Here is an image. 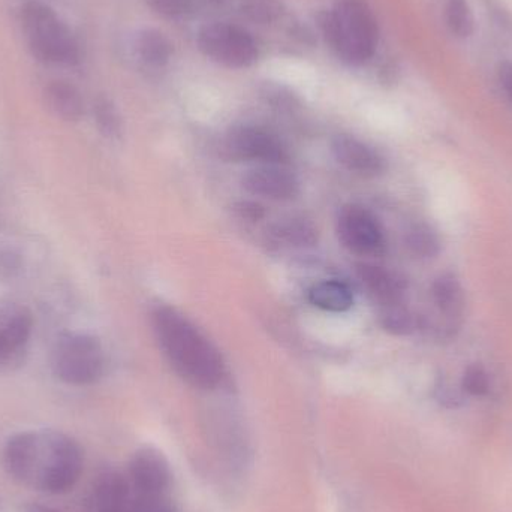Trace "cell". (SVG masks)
<instances>
[{"label": "cell", "instance_id": "6da1fadb", "mask_svg": "<svg viewBox=\"0 0 512 512\" xmlns=\"http://www.w3.org/2000/svg\"><path fill=\"white\" fill-rule=\"evenodd\" d=\"M3 463L24 486L62 495L80 480L84 459L80 445L63 433L26 432L9 439Z\"/></svg>", "mask_w": 512, "mask_h": 512}, {"label": "cell", "instance_id": "7a4b0ae2", "mask_svg": "<svg viewBox=\"0 0 512 512\" xmlns=\"http://www.w3.org/2000/svg\"><path fill=\"white\" fill-rule=\"evenodd\" d=\"M156 342L177 375L194 387L212 390L225 376L216 346L179 310L158 306L152 313Z\"/></svg>", "mask_w": 512, "mask_h": 512}, {"label": "cell", "instance_id": "3957f363", "mask_svg": "<svg viewBox=\"0 0 512 512\" xmlns=\"http://www.w3.org/2000/svg\"><path fill=\"white\" fill-rule=\"evenodd\" d=\"M322 30L331 50L348 65H364L378 47V23L363 0H337L325 15Z\"/></svg>", "mask_w": 512, "mask_h": 512}, {"label": "cell", "instance_id": "277c9868", "mask_svg": "<svg viewBox=\"0 0 512 512\" xmlns=\"http://www.w3.org/2000/svg\"><path fill=\"white\" fill-rule=\"evenodd\" d=\"M20 24L27 47L45 65L75 66L81 48L71 27L50 5L29 0L20 8Z\"/></svg>", "mask_w": 512, "mask_h": 512}, {"label": "cell", "instance_id": "5b68a950", "mask_svg": "<svg viewBox=\"0 0 512 512\" xmlns=\"http://www.w3.org/2000/svg\"><path fill=\"white\" fill-rule=\"evenodd\" d=\"M51 367L65 384L74 387L95 384L104 373V349L89 334H66L54 346Z\"/></svg>", "mask_w": 512, "mask_h": 512}, {"label": "cell", "instance_id": "8992f818", "mask_svg": "<svg viewBox=\"0 0 512 512\" xmlns=\"http://www.w3.org/2000/svg\"><path fill=\"white\" fill-rule=\"evenodd\" d=\"M198 47L204 56L231 69L248 68L258 59V47L251 33L224 21L204 26L198 33Z\"/></svg>", "mask_w": 512, "mask_h": 512}, {"label": "cell", "instance_id": "52a82bcc", "mask_svg": "<svg viewBox=\"0 0 512 512\" xmlns=\"http://www.w3.org/2000/svg\"><path fill=\"white\" fill-rule=\"evenodd\" d=\"M224 155L236 162H261L262 165H283L289 158L282 141L258 126L231 129L224 140Z\"/></svg>", "mask_w": 512, "mask_h": 512}, {"label": "cell", "instance_id": "ba28073f", "mask_svg": "<svg viewBox=\"0 0 512 512\" xmlns=\"http://www.w3.org/2000/svg\"><path fill=\"white\" fill-rule=\"evenodd\" d=\"M337 236L352 254L376 256L384 252L385 239L381 224L370 210L348 204L337 216Z\"/></svg>", "mask_w": 512, "mask_h": 512}, {"label": "cell", "instance_id": "9c48e42d", "mask_svg": "<svg viewBox=\"0 0 512 512\" xmlns=\"http://www.w3.org/2000/svg\"><path fill=\"white\" fill-rule=\"evenodd\" d=\"M242 183L246 191L268 200H294L300 194L297 176L283 165H261L249 170Z\"/></svg>", "mask_w": 512, "mask_h": 512}, {"label": "cell", "instance_id": "30bf717a", "mask_svg": "<svg viewBox=\"0 0 512 512\" xmlns=\"http://www.w3.org/2000/svg\"><path fill=\"white\" fill-rule=\"evenodd\" d=\"M129 477L137 495L162 496L170 483V469L162 454L146 448L138 451L132 459Z\"/></svg>", "mask_w": 512, "mask_h": 512}, {"label": "cell", "instance_id": "8fae6325", "mask_svg": "<svg viewBox=\"0 0 512 512\" xmlns=\"http://www.w3.org/2000/svg\"><path fill=\"white\" fill-rule=\"evenodd\" d=\"M331 150L343 168L361 177L379 176L387 167L385 159L373 147L349 135L334 138Z\"/></svg>", "mask_w": 512, "mask_h": 512}, {"label": "cell", "instance_id": "7c38bea8", "mask_svg": "<svg viewBox=\"0 0 512 512\" xmlns=\"http://www.w3.org/2000/svg\"><path fill=\"white\" fill-rule=\"evenodd\" d=\"M131 486L117 472H105L99 475L90 495V512H131Z\"/></svg>", "mask_w": 512, "mask_h": 512}, {"label": "cell", "instance_id": "4fadbf2b", "mask_svg": "<svg viewBox=\"0 0 512 512\" xmlns=\"http://www.w3.org/2000/svg\"><path fill=\"white\" fill-rule=\"evenodd\" d=\"M357 276L364 288L382 306L402 303L406 283L399 274L373 264H358Z\"/></svg>", "mask_w": 512, "mask_h": 512}, {"label": "cell", "instance_id": "5bb4252c", "mask_svg": "<svg viewBox=\"0 0 512 512\" xmlns=\"http://www.w3.org/2000/svg\"><path fill=\"white\" fill-rule=\"evenodd\" d=\"M45 102L51 113L66 122H77L84 116V99L80 90L65 80H54L45 87Z\"/></svg>", "mask_w": 512, "mask_h": 512}, {"label": "cell", "instance_id": "9a60e30c", "mask_svg": "<svg viewBox=\"0 0 512 512\" xmlns=\"http://www.w3.org/2000/svg\"><path fill=\"white\" fill-rule=\"evenodd\" d=\"M309 300L313 306L327 312L342 313L351 309L354 304V295L345 283L337 280H325L316 283L309 291Z\"/></svg>", "mask_w": 512, "mask_h": 512}, {"label": "cell", "instance_id": "2e32d148", "mask_svg": "<svg viewBox=\"0 0 512 512\" xmlns=\"http://www.w3.org/2000/svg\"><path fill=\"white\" fill-rule=\"evenodd\" d=\"M135 50L144 65L150 68H162L170 62L174 48L164 33L155 29H146L137 36Z\"/></svg>", "mask_w": 512, "mask_h": 512}, {"label": "cell", "instance_id": "e0dca14e", "mask_svg": "<svg viewBox=\"0 0 512 512\" xmlns=\"http://www.w3.org/2000/svg\"><path fill=\"white\" fill-rule=\"evenodd\" d=\"M432 295L436 307L445 318L451 319V321L460 318L465 298H463L462 286L453 274H444L439 277L433 283Z\"/></svg>", "mask_w": 512, "mask_h": 512}, {"label": "cell", "instance_id": "ac0fdd59", "mask_svg": "<svg viewBox=\"0 0 512 512\" xmlns=\"http://www.w3.org/2000/svg\"><path fill=\"white\" fill-rule=\"evenodd\" d=\"M0 331L11 343L12 348L21 352L32 337V313L24 307H12L0 315Z\"/></svg>", "mask_w": 512, "mask_h": 512}, {"label": "cell", "instance_id": "d6986e66", "mask_svg": "<svg viewBox=\"0 0 512 512\" xmlns=\"http://www.w3.org/2000/svg\"><path fill=\"white\" fill-rule=\"evenodd\" d=\"M271 236L277 242L294 248H307L318 242V230L303 218L285 219L277 222L271 230Z\"/></svg>", "mask_w": 512, "mask_h": 512}, {"label": "cell", "instance_id": "ffe728a7", "mask_svg": "<svg viewBox=\"0 0 512 512\" xmlns=\"http://www.w3.org/2000/svg\"><path fill=\"white\" fill-rule=\"evenodd\" d=\"M381 324L388 333L408 336L418 328L417 318L402 303L382 306Z\"/></svg>", "mask_w": 512, "mask_h": 512}, {"label": "cell", "instance_id": "44dd1931", "mask_svg": "<svg viewBox=\"0 0 512 512\" xmlns=\"http://www.w3.org/2000/svg\"><path fill=\"white\" fill-rule=\"evenodd\" d=\"M406 246L420 258H433L441 251L438 234L427 225H415L406 236Z\"/></svg>", "mask_w": 512, "mask_h": 512}, {"label": "cell", "instance_id": "7402d4cb", "mask_svg": "<svg viewBox=\"0 0 512 512\" xmlns=\"http://www.w3.org/2000/svg\"><path fill=\"white\" fill-rule=\"evenodd\" d=\"M448 29L459 38H466L474 30V18L466 0H448L445 6Z\"/></svg>", "mask_w": 512, "mask_h": 512}, {"label": "cell", "instance_id": "603a6c76", "mask_svg": "<svg viewBox=\"0 0 512 512\" xmlns=\"http://www.w3.org/2000/svg\"><path fill=\"white\" fill-rule=\"evenodd\" d=\"M242 12L259 24H268L282 15V5L277 0H243Z\"/></svg>", "mask_w": 512, "mask_h": 512}, {"label": "cell", "instance_id": "cb8c5ba5", "mask_svg": "<svg viewBox=\"0 0 512 512\" xmlns=\"http://www.w3.org/2000/svg\"><path fill=\"white\" fill-rule=\"evenodd\" d=\"M95 117L102 134L107 137H117L120 134L119 114L108 99H98L95 104Z\"/></svg>", "mask_w": 512, "mask_h": 512}, {"label": "cell", "instance_id": "d4e9b609", "mask_svg": "<svg viewBox=\"0 0 512 512\" xmlns=\"http://www.w3.org/2000/svg\"><path fill=\"white\" fill-rule=\"evenodd\" d=\"M462 388L471 396H486L490 390V379L484 367L472 364L463 373Z\"/></svg>", "mask_w": 512, "mask_h": 512}, {"label": "cell", "instance_id": "484cf974", "mask_svg": "<svg viewBox=\"0 0 512 512\" xmlns=\"http://www.w3.org/2000/svg\"><path fill=\"white\" fill-rule=\"evenodd\" d=\"M150 6L159 14L170 18L188 17L203 0H149Z\"/></svg>", "mask_w": 512, "mask_h": 512}, {"label": "cell", "instance_id": "4316f807", "mask_svg": "<svg viewBox=\"0 0 512 512\" xmlns=\"http://www.w3.org/2000/svg\"><path fill=\"white\" fill-rule=\"evenodd\" d=\"M131 512H174L162 496L135 495Z\"/></svg>", "mask_w": 512, "mask_h": 512}, {"label": "cell", "instance_id": "83f0119b", "mask_svg": "<svg viewBox=\"0 0 512 512\" xmlns=\"http://www.w3.org/2000/svg\"><path fill=\"white\" fill-rule=\"evenodd\" d=\"M236 212L239 213L240 218L251 222L261 221L265 216L264 207L255 201H240L236 206Z\"/></svg>", "mask_w": 512, "mask_h": 512}, {"label": "cell", "instance_id": "f1b7e54d", "mask_svg": "<svg viewBox=\"0 0 512 512\" xmlns=\"http://www.w3.org/2000/svg\"><path fill=\"white\" fill-rule=\"evenodd\" d=\"M18 354H20V352L12 348L11 343L8 342V339H6L2 331H0V366H2V364L11 363Z\"/></svg>", "mask_w": 512, "mask_h": 512}, {"label": "cell", "instance_id": "f546056e", "mask_svg": "<svg viewBox=\"0 0 512 512\" xmlns=\"http://www.w3.org/2000/svg\"><path fill=\"white\" fill-rule=\"evenodd\" d=\"M502 86H504L505 92L510 96L512 101V63H508L502 68L501 72Z\"/></svg>", "mask_w": 512, "mask_h": 512}, {"label": "cell", "instance_id": "4dcf8cb0", "mask_svg": "<svg viewBox=\"0 0 512 512\" xmlns=\"http://www.w3.org/2000/svg\"><path fill=\"white\" fill-rule=\"evenodd\" d=\"M26 512H60L57 510H53V508L47 507H39V505H35V507H30Z\"/></svg>", "mask_w": 512, "mask_h": 512}]
</instances>
